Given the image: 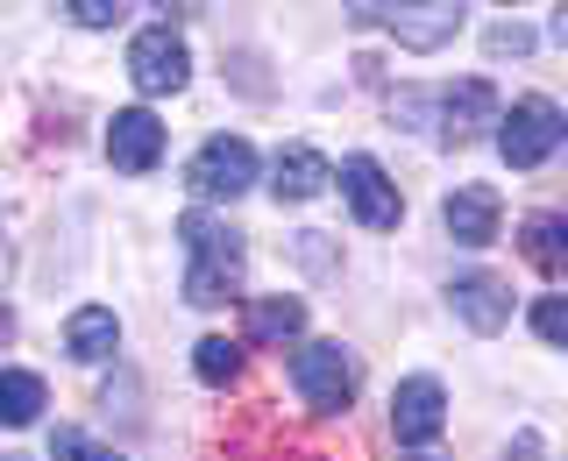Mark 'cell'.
Returning a JSON list of instances; mask_svg holds the SVG:
<instances>
[{"instance_id":"cell-1","label":"cell","mask_w":568,"mask_h":461,"mask_svg":"<svg viewBox=\"0 0 568 461\" xmlns=\"http://www.w3.org/2000/svg\"><path fill=\"white\" fill-rule=\"evenodd\" d=\"M178 242H185V298L192 306H227L242 291V235L213 213H185L178 221Z\"/></svg>"},{"instance_id":"cell-2","label":"cell","mask_w":568,"mask_h":461,"mask_svg":"<svg viewBox=\"0 0 568 461\" xmlns=\"http://www.w3.org/2000/svg\"><path fill=\"white\" fill-rule=\"evenodd\" d=\"M342 8L355 14V22H377L390 29L405 50H440V43H455V29H462V0H342Z\"/></svg>"},{"instance_id":"cell-3","label":"cell","mask_w":568,"mask_h":461,"mask_svg":"<svg viewBox=\"0 0 568 461\" xmlns=\"http://www.w3.org/2000/svg\"><path fill=\"white\" fill-rule=\"evenodd\" d=\"M561 135H568V114L555 100L532 93V100H519L505 121H497V156H505L511 171H540L547 156L561 150Z\"/></svg>"},{"instance_id":"cell-4","label":"cell","mask_w":568,"mask_h":461,"mask_svg":"<svg viewBox=\"0 0 568 461\" xmlns=\"http://www.w3.org/2000/svg\"><path fill=\"white\" fill-rule=\"evenodd\" d=\"M292 383H298V398H306L320 419L348 412V404H355V362H348V348H342V341H306V348H292Z\"/></svg>"},{"instance_id":"cell-5","label":"cell","mask_w":568,"mask_h":461,"mask_svg":"<svg viewBox=\"0 0 568 461\" xmlns=\"http://www.w3.org/2000/svg\"><path fill=\"white\" fill-rule=\"evenodd\" d=\"M129 79H135V93H150V100L185 93V79H192L185 35H178V29H142L129 43Z\"/></svg>"},{"instance_id":"cell-6","label":"cell","mask_w":568,"mask_h":461,"mask_svg":"<svg viewBox=\"0 0 568 461\" xmlns=\"http://www.w3.org/2000/svg\"><path fill=\"white\" fill-rule=\"evenodd\" d=\"M248 185H256V150H248L242 135L200 142V156H192V192H200V199H242Z\"/></svg>"},{"instance_id":"cell-7","label":"cell","mask_w":568,"mask_h":461,"mask_svg":"<svg viewBox=\"0 0 568 461\" xmlns=\"http://www.w3.org/2000/svg\"><path fill=\"white\" fill-rule=\"evenodd\" d=\"M106 156H114V171H156L164 164V121L150 114V106H121L114 121H106Z\"/></svg>"},{"instance_id":"cell-8","label":"cell","mask_w":568,"mask_h":461,"mask_svg":"<svg viewBox=\"0 0 568 461\" xmlns=\"http://www.w3.org/2000/svg\"><path fill=\"white\" fill-rule=\"evenodd\" d=\"M440 426H448V390H440L434 377H405L398 390H390V433H398L405 448H426Z\"/></svg>"},{"instance_id":"cell-9","label":"cell","mask_w":568,"mask_h":461,"mask_svg":"<svg viewBox=\"0 0 568 461\" xmlns=\"http://www.w3.org/2000/svg\"><path fill=\"white\" fill-rule=\"evenodd\" d=\"M342 192H348V206H355L363 227H398L405 221V199H398V185L384 177L377 156H348V164H342Z\"/></svg>"},{"instance_id":"cell-10","label":"cell","mask_w":568,"mask_h":461,"mask_svg":"<svg viewBox=\"0 0 568 461\" xmlns=\"http://www.w3.org/2000/svg\"><path fill=\"white\" fill-rule=\"evenodd\" d=\"M490 121H505V106H497L490 79H462V85H448V93H440V135H448V142H476Z\"/></svg>"},{"instance_id":"cell-11","label":"cell","mask_w":568,"mask_h":461,"mask_svg":"<svg viewBox=\"0 0 568 461\" xmlns=\"http://www.w3.org/2000/svg\"><path fill=\"white\" fill-rule=\"evenodd\" d=\"M448 298H455V313H462V327H469V334H497L511 319V291H505V277H490V270L455 277Z\"/></svg>"},{"instance_id":"cell-12","label":"cell","mask_w":568,"mask_h":461,"mask_svg":"<svg viewBox=\"0 0 568 461\" xmlns=\"http://www.w3.org/2000/svg\"><path fill=\"white\" fill-rule=\"evenodd\" d=\"M440 221H448V235H455L462 248H490V242H497V221H505V206H497L490 185H462V192H448Z\"/></svg>"},{"instance_id":"cell-13","label":"cell","mask_w":568,"mask_h":461,"mask_svg":"<svg viewBox=\"0 0 568 461\" xmlns=\"http://www.w3.org/2000/svg\"><path fill=\"white\" fill-rule=\"evenodd\" d=\"M327 177H334L327 156H320L313 142H292V150H277L271 192H277V199H320V192H327Z\"/></svg>"},{"instance_id":"cell-14","label":"cell","mask_w":568,"mask_h":461,"mask_svg":"<svg viewBox=\"0 0 568 461\" xmlns=\"http://www.w3.org/2000/svg\"><path fill=\"white\" fill-rule=\"evenodd\" d=\"M64 348H71V362H106L121 348V319L106 306H79L64 319Z\"/></svg>"},{"instance_id":"cell-15","label":"cell","mask_w":568,"mask_h":461,"mask_svg":"<svg viewBox=\"0 0 568 461\" xmlns=\"http://www.w3.org/2000/svg\"><path fill=\"white\" fill-rule=\"evenodd\" d=\"M519 248H526L532 270L568 277V221H561V213H532V221L519 227Z\"/></svg>"},{"instance_id":"cell-16","label":"cell","mask_w":568,"mask_h":461,"mask_svg":"<svg viewBox=\"0 0 568 461\" xmlns=\"http://www.w3.org/2000/svg\"><path fill=\"white\" fill-rule=\"evenodd\" d=\"M298 327H306V306H298V298H284V291L248 306V341H263V348H284Z\"/></svg>"},{"instance_id":"cell-17","label":"cell","mask_w":568,"mask_h":461,"mask_svg":"<svg viewBox=\"0 0 568 461\" xmlns=\"http://www.w3.org/2000/svg\"><path fill=\"white\" fill-rule=\"evenodd\" d=\"M43 419V377L36 369H0V426H36Z\"/></svg>"},{"instance_id":"cell-18","label":"cell","mask_w":568,"mask_h":461,"mask_svg":"<svg viewBox=\"0 0 568 461\" xmlns=\"http://www.w3.org/2000/svg\"><path fill=\"white\" fill-rule=\"evenodd\" d=\"M192 369H200V383L221 390V383H235V377H242V348L227 341V334H206V341L192 348Z\"/></svg>"},{"instance_id":"cell-19","label":"cell","mask_w":568,"mask_h":461,"mask_svg":"<svg viewBox=\"0 0 568 461\" xmlns=\"http://www.w3.org/2000/svg\"><path fill=\"white\" fill-rule=\"evenodd\" d=\"M532 334H540L547 348H568V291H555V298L532 306Z\"/></svg>"},{"instance_id":"cell-20","label":"cell","mask_w":568,"mask_h":461,"mask_svg":"<svg viewBox=\"0 0 568 461\" xmlns=\"http://www.w3.org/2000/svg\"><path fill=\"white\" fill-rule=\"evenodd\" d=\"M50 461H121V454L100 448V440H85V433H71V426H58V433H50Z\"/></svg>"},{"instance_id":"cell-21","label":"cell","mask_w":568,"mask_h":461,"mask_svg":"<svg viewBox=\"0 0 568 461\" xmlns=\"http://www.w3.org/2000/svg\"><path fill=\"white\" fill-rule=\"evenodd\" d=\"M64 14L79 29H114L121 14H129V0H64Z\"/></svg>"},{"instance_id":"cell-22","label":"cell","mask_w":568,"mask_h":461,"mask_svg":"<svg viewBox=\"0 0 568 461\" xmlns=\"http://www.w3.org/2000/svg\"><path fill=\"white\" fill-rule=\"evenodd\" d=\"M484 50H490V58H532V29H519V22H497V29L484 35Z\"/></svg>"},{"instance_id":"cell-23","label":"cell","mask_w":568,"mask_h":461,"mask_svg":"<svg viewBox=\"0 0 568 461\" xmlns=\"http://www.w3.org/2000/svg\"><path fill=\"white\" fill-rule=\"evenodd\" d=\"M555 35H561V43H568V0H561V8H555Z\"/></svg>"},{"instance_id":"cell-24","label":"cell","mask_w":568,"mask_h":461,"mask_svg":"<svg viewBox=\"0 0 568 461\" xmlns=\"http://www.w3.org/2000/svg\"><path fill=\"white\" fill-rule=\"evenodd\" d=\"M8 334H14V313H8V306H0V341H8Z\"/></svg>"},{"instance_id":"cell-25","label":"cell","mask_w":568,"mask_h":461,"mask_svg":"<svg viewBox=\"0 0 568 461\" xmlns=\"http://www.w3.org/2000/svg\"><path fill=\"white\" fill-rule=\"evenodd\" d=\"M0 461H29V454H0Z\"/></svg>"}]
</instances>
